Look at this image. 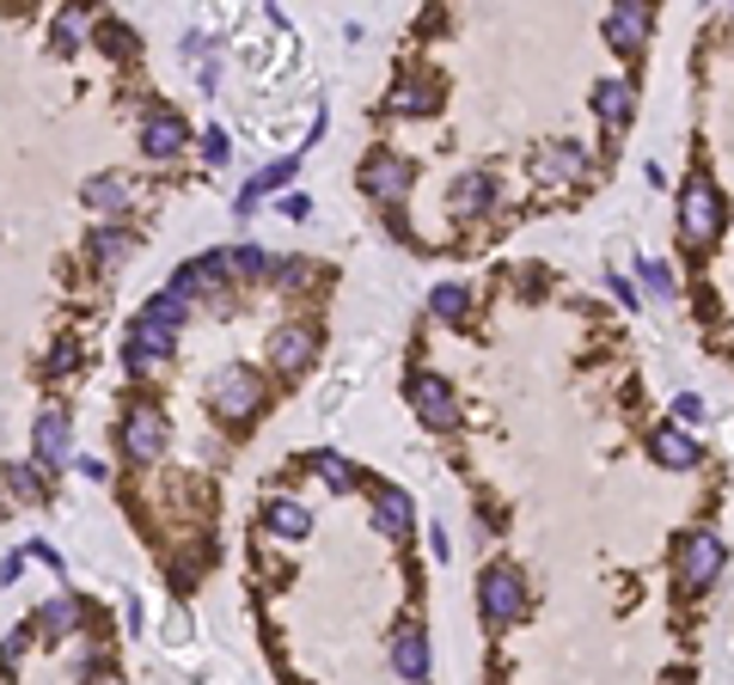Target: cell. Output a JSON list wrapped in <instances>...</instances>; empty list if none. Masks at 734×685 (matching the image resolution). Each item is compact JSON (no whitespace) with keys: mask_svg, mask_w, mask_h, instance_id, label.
<instances>
[{"mask_svg":"<svg viewBox=\"0 0 734 685\" xmlns=\"http://www.w3.org/2000/svg\"><path fill=\"white\" fill-rule=\"evenodd\" d=\"M478 612H484L490 630H508L527 612V581H520L515 563H490L484 576H478Z\"/></svg>","mask_w":734,"mask_h":685,"instance_id":"cell-1","label":"cell"},{"mask_svg":"<svg viewBox=\"0 0 734 685\" xmlns=\"http://www.w3.org/2000/svg\"><path fill=\"white\" fill-rule=\"evenodd\" d=\"M417 184V166L405 154H392V147H374V154L361 159V190H368V203L380 208H398Z\"/></svg>","mask_w":734,"mask_h":685,"instance_id":"cell-2","label":"cell"},{"mask_svg":"<svg viewBox=\"0 0 734 685\" xmlns=\"http://www.w3.org/2000/svg\"><path fill=\"white\" fill-rule=\"evenodd\" d=\"M722 220H729V208H722L717 184H710V178H691V184L679 190V239H686V245H710V239L722 233Z\"/></svg>","mask_w":734,"mask_h":685,"instance_id":"cell-3","label":"cell"},{"mask_svg":"<svg viewBox=\"0 0 734 685\" xmlns=\"http://www.w3.org/2000/svg\"><path fill=\"white\" fill-rule=\"evenodd\" d=\"M264 405V380H257V368H220L215 380H208V410H215L220 422H245L251 410Z\"/></svg>","mask_w":734,"mask_h":685,"instance_id":"cell-4","label":"cell"},{"mask_svg":"<svg viewBox=\"0 0 734 685\" xmlns=\"http://www.w3.org/2000/svg\"><path fill=\"white\" fill-rule=\"evenodd\" d=\"M722 563H729V545H722L717 532H686L679 551H673V576H679V588L698 593L722 576Z\"/></svg>","mask_w":734,"mask_h":685,"instance_id":"cell-5","label":"cell"},{"mask_svg":"<svg viewBox=\"0 0 734 685\" xmlns=\"http://www.w3.org/2000/svg\"><path fill=\"white\" fill-rule=\"evenodd\" d=\"M405 398H410V410H417V422H429V429H459V422H466L459 392L447 386L441 374H410L405 380Z\"/></svg>","mask_w":734,"mask_h":685,"instance_id":"cell-6","label":"cell"},{"mask_svg":"<svg viewBox=\"0 0 734 685\" xmlns=\"http://www.w3.org/2000/svg\"><path fill=\"white\" fill-rule=\"evenodd\" d=\"M166 447H172V422H166V410H159L154 398L129 405V417H123V453L129 459L147 466V459H159Z\"/></svg>","mask_w":734,"mask_h":685,"instance_id":"cell-7","label":"cell"},{"mask_svg":"<svg viewBox=\"0 0 734 685\" xmlns=\"http://www.w3.org/2000/svg\"><path fill=\"white\" fill-rule=\"evenodd\" d=\"M600 32H606V44L618 49V56H642V44H649V32H655V7L625 0V7H612V13L600 19Z\"/></svg>","mask_w":734,"mask_h":685,"instance_id":"cell-8","label":"cell"},{"mask_svg":"<svg viewBox=\"0 0 734 685\" xmlns=\"http://www.w3.org/2000/svg\"><path fill=\"white\" fill-rule=\"evenodd\" d=\"M172 342H178V331H159V325H147V319H135V325H129V342H123L129 380H147V374H154V361L172 356Z\"/></svg>","mask_w":734,"mask_h":685,"instance_id":"cell-9","label":"cell"},{"mask_svg":"<svg viewBox=\"0 0 734 685\" xmlns=\"http://www.w3.org/2000/svg\"><path fill=\"white\" fill-rule=\"evenodd\" d=\"M184 141H190V129L172 105H147V117H141V154L172 159V154H184Z\"/></svg>","mask_w":734,"mask_h":685,"instance_id":"cell-10","label":"cell"},{"mask_svg":"<svg viewBox=\"0 0 734 685\" xmlns=\"http://www.w3.org/2000/svg\"><path fill=\"white\" fill-rule=\"evenodd\" d=\"M318 356V331L313 325H276L269 331V368L276 374H300Z\"/></svg>","mask_w":734,"mask_h":685,"instance_id":"cell-11","label":"cell"},{"mask_svg":"<svg viewBox=\"0 0 734 685\" xmlns=\"http://www.w3.org/2000/svg\"><path fill=\"white\" fill-rule=\"evenodd\" d=\"M32 447H37V466H44V471H62V466H74V429H68V417H62V410H44V417H37V429H32Z\"/></svg>","mask_w":734,"mask_h":685,"instance_id":"cell-12","label":"cell"},{"mask_svg":"<svg viewBox=\"0 0 734 685\" xmlns=\"http://www.w3.org/2000/svg\"><path fill=\"white\" fill-rule=\"evenodd\" d=\"M368 508H374V527L386 532V539H410V532H417V502H410L398 483H374Z\"/></svg>","mask_w":734,"mask_h":685,"instance_id":"cell-13","label":"cell"},{"mask_svg":"<svg viewBox=\"0 0 734 685\" xmlns=\"http://www.w3.org/2000/svg\"><path fill=\"white\" fill-rule=\"evenodd\" d=\"M581 171H588V147L581 141H551L532 154V178L539 184H576Z\"/></svg>","mask_w":734,"mask_h":685,"instance_id":"cell-14","label":"cell"},{"mask_svg":"<svg viewBox=\"0 0 734 685\" xmlns=\"http://www.w3.org/2000/svg\"><path fill=\"white\" fill-rule=\"evenodd\" d=\"M392 668L405 673L410 685H429L435 654H429V630H422V624H398V637H392Z\"/></svg>","mask_w":734,"mask_h":685,"instance_id":"cell-15","label":"cell"},{"mask_svg":"<svg viewBox=\"0 0 734 685\" xmlns=\"http://www.w3.org/2000/svg\"><path fill=\"white\" fill-rule=\"evenodd\" d=\"M594 117L606 129H625L630 117H637V80H625V74L600 80V86H594Z\"/></svg>","mask_w":734,"mask_h":685,"instance_id":"cell-16","label":"cell"},{"mask_svg":"<svg viewBox=\"0 0 734 685\" xmlns=\"http://www.w3.org/2000/svg\"><path fill=\"white\" fill-rule=\"evenodd\" d=\"M80 203H93L98 215H123L135 203V184H129L123 171H93L86 184H80Z\"/></svg>","mask_w":734,"mask_h":685,"instance_id":"cell-17","label":"cell"},{"mask_svg":"<svg viewBox=\"0 0 734 685\" xmlns=\"http://www.w3.org/2000/svg\"><path fill=\"white\" fill-rule=\"evenodd\" d=\"M649 453H655L667 471H691V466L703 459V447L686 435V429H679V422H661L655 435H649Z\"/></svg>","mask_w":734,"mask_h":685,"instance_id":"cell-18","label":"cell"},{"mask_svg":"<svg viewBox=\"0 0 734 685\" xmlns=\"http://www.w3.org/2000/svg\"><path fill=\"white\" fill-rule=\"evenodd\" d=\"M264 527L276 532V539H306V532H313V508L294 502V496H269L264 502Z\"/></svg>","mask_w":734,"mask_h":685,"instance_id":"cell-19","label":"cell"},{"mask_svg":"<svg viewBox=\"0 0 734 685\" xmlns=\"http://www.w3.org/2000/svg\"><path fill=\"white\" fill-rule=\"evenodd\" d=\"M447 203H454V215H484L490 203H496V178L490 171H466V178H454V190H447Z\"/></svg>","mask_w":734,"mask_h":685,"instance_id":"cell-20","label":"cell"},{"mask_svg":"<svg viewBox=\"0 0 734 685\" xmlns=\"http://www.w3.org/2000/svg\"><path fill=\"white\" fill-rule=\"evenodd\" d=\"M86 245H93V257H98V264H110V269H117V264H129V257L141 251V239L129 233V227H93V239H86Z\"/></svg>","mask_w":734,"mask_h":685,"instance_id":"cell-21","label":"cell"},{"mask_svg":"<svg viewBox=\"0 0 734 685\" xmlns=\"http://www.w3.org/2000/svg\"><path fill=\"white\" fill-rule=\"evenodd\" d=\"M294 166H300V159L288 154V159H276V166H264V171H257V178H251V184L239 190V215H251V208H257V203L269 196V190H281V184H288V178H294Z\"/></svg>","mask_w":734,"mask_h":685,"instance_id":"cell-22","label":"cell"},{"mask_svg":"<svg viewBox=\"0 0 734 685\" xmlns=\"http://www.w3.org/2000/svg\"><path fill=\"white\" fill-rule=\"evenodd\" d=\"M0 483H7V490H13L19 502H44V496H49L44 466H37V459H13V466L0 471Z\"/></svg>","mask_w":734,"mask_h":685,"instance_id":"cell-23","label":"cell"},{"mask_svg":"<svg viewBox=\"0 0 734 685\" xmlns=\"http://www.w3.org/2000/svg\"><path fill=\"white\" fill-rule=\"evenodd\" d=\"M392 117H417V110H435V80H398L386 98Z\"/></svg>","mask_w":734,"mask_h":685,"instance_id":"cell-24","label":"cell"},{"mask_svg":"<svg viewBox=\"0 0 734 685\" xmlns=\"http://www.w3.org/2000/svg\"><path fill=\"white\" fill-rule=\"evenodd\" d=\"M637 281H642V295L661 300V307H673V300H679V276H673L661 257H642V264H637Z\"/></svg>","mask_w":734,"mask_h":685,"instance_id":"cell-25","label":"cell"},{"mask_svg":"<svg viewBox=\"0 0 734 685\" xmlns=\"http://www.w3.org/2000/svg\"><path fill=\"white\" fill-rule=\"evenodd\" d=\"M80 618H86V600H74V593H56V600H49V606L37 612V624H44L49 637H68V630H74Z\"/></svg>","mask_w":734,"mask_h":685,"instance_id":"cell-26","label":"cell"},{"mask_svg":"<svg viewBox=\"0 0 734 685\" xmlns=\"http://www.w3.org/2000/svg\"><path fill=\"white\" fill-rule=\"evenodd\" d=\"M429 312H435L441 325H466V319H471V295L459 288V281H441L435 295H429Z\"/></svg>","mask_w":734,"mask_h":685,"instance_id":"cell-27","label":"cell"},{"mask_svg":"<svg viewBox=\"0 0 734 685\" xmlns=\"http://www.w3.org/2000/svg\"><path fill=\"white\" fill-rule=\"evenodd\" d=\"M184 312H190V300L178 295V288H159V295L141 307V319H147V325H159V331H178V325H184Z\"/></svg>","mask_w":734,"mask_h":685,"instance_id":"cell-28","label":"cell"},{"mask_svg":"<svg viewBox=\"0 0 734 685\" xmlns=\"http://www.w3.org/2000/svg\"><path fill=\"white\" fill-rule=\"evenodd\" d=\"M313 471L325 478V490H330V496H349V490H356V466H349L344 453L318 447V453H313Z\"/></svg>","mask_w":734,"mask_h":685,"instance_id":"cell-29","label":"cell"},{"mask_svg":"<svg viewBox=\"0 0 734 685\" xmlns=\"http://www.w3.org/2000/svg\"><path fill=\"white\" fill-rule=\"evenodd\" d=\"M233 251V276H276V257L264 245H227Z\"/></svg>","mask_w":734,"mask_h":685,"instance_id":"cell-30","label":"cell"},{"mask_svg":"<svg viewBox=\"0 0 734 685\" xmlns=\"http://www.w3.org/2000/svg\"><path fill=\"white\" fill-rule=\"evenodd\" d=\"M86 19H93V13H80V7H62V13H56V49H74L80 37H86Z\"/></svg>","mask_w":734,"mask_h":685,"instance_id":"cell-31","label":"cell"},{"mask_svg":"<svg viewBox=\"0 0 734 685\" xmlns=\"http://www.w3.org/2000/svg\"><path fill=\"white\" fill-rule=\"evenodd\" d=\"M203 159H208V166H227V159H233V141H227V129H208V135H203Z\"/></svg>","mask_w":734,"mask_h":685,"instance_id":"cell-32","label":"cell"},{"mask_svg":"<svg viewBox=\"0 0 734 685\" xmlns=\"http://www.w3.org/2000/svg\"><path fill=\"white\" fill-rule=\"evenodd\" d=\"M673 417H679V422H698V417H703V398H698V392H679V398H673Z\"/></svg>","mask_w":734,"mask_h":685,"instance_id":"cell-33","label":"cell"},{"mask_svg":"<svg viewBox=\"0 0 734 685\" xmlns=\"http://www.w3.org/2000/svg\"><path fill=\"white\" fill-rule=\"evenodd\" d=\"M25 642H32V630H13V637L0 642V668H13L19 654H25Z\"/></svg>","mask_w":734,"mask_h":685,"instance_id":"cell-34","label":"cell"},{"mask_svg":"<svg viewBox=\"0 0 734 685\" xmlns=\"http://www.w3.org/2000/svg\"><path fill=\"white\" fill-rule=\"evenodd\" d=\"M612 300H618V307H642V300H637V281H630V276H612Z\"/></svg>","mask_w":734,"mask_h":685,"instance_id":"cell-35","label":"cell"},{"mask_svg":"<svg viewBox=\"0 0 734 685\" xmlns=\"http://www.w3.org/2000/svg\"><path fill=\"white\" fill-rule=\"evenodd\" d=\"M68 368H80V349H74V342H62V349L49 356V374H68Z\"/></svg>","mask_w":734,"mask_h":685,"instance_id":"cell-36","label":"cell"},{"mask_svg":"<svg viewBox=\"0 0 734 685\" xmlns=\"http://www.w3.org/2000/svg\"><path fill=\"white\" fill-rule=\"evenodd\" d=\"M306 208H313V203H306L300 190H288V196H281V215H288V220H306Z\"/></svg>","mask_w":734,"mask_h":685,"instance_id":"cell-37","label":"cell"},{"mask_svg":"<svg viewBox=\"0 0 734 685\" xmlns=\"http://www.w3.org/2000/svg\"><path fill=\"white\" fill-rule=\"evenodd\" d=\"M429 551H435V557H447V551H454V545H447V527H429Z\"/></svg>","mask_w":734,"mask_h":685,"instance_id":"cell-38","label":"cell"},{"mask_svg":"<svg viewBox=\"0 0 734 685\" xmlns=\"http://www.w3.org/2000/svg\"><path fill=\"white\" fill-rule=\"evenodd\" d=\"M86 685H129V680H123V673H93Z\"/></svg>","mask_w":734,"mask_h":685,"instance_id":"cell-39","label":"cell"}]
</instances>
